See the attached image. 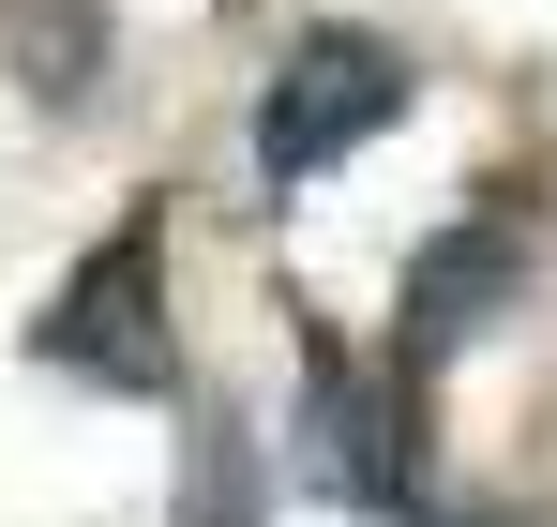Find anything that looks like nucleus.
Segmentation results:
<instances>
[{"label":"nucleus","mask_w":557,"mask_h":527,"mask_svg":"<svg viewBox=\"0 0 557 527\" xmlns=\"http://www.w3.org/2000/svg\"><path fill=\"white\" fill-rule=\"evenodd\" d=\"M30 361H61V377H91V392H166V377H182V347H166V211H151V196L61 271V302L30 317Z\"/></svg>","instance_id":"obj_1"},{"label":"nucleus","mask_w":557,"mask_h":527,"mask_svg":"<svg viewBox=\"0 0 557 527\" xmlns=\"http://www.w3.org/2000/svg\"><path fill=\"white\" fill-rule=\"evenodd\" d=\"M392 106H407V61H392L376 30H301V46L272 61V90H257V167L317 181V167H347Z\"/></svg>","instance_id":"obj_2"},{"label":"nucleus","mask_w":557,"mask_h":527,"mask_svg":"<svg viewBox=\"0 0 557 527\" xmlns=\"http://www.w3.org/2000/svg\"><path fill=\"white\" fill-rule=\"evenodd\" d=\"M301 467H317L332 498H362V513H407V498H422L407 407H392V392H376V377L332 347L317 317H301Z\"/></svg>","instance_id":"obj_3"},{"label":"nucleus","mask_w":557,"mask_h":527,"mask_svg":"<svg viewBox=\"0 0 557 527\" xmlns=\"http://www.w3.org/2000/svg\"><path fill=\"white\" fill-rule=\"evenodd\" d=\"M497 302H512V226H453V242H422V271H407V377L453 361Z\"/></svg>","instance_id":"obj_4"},{"label":"nucleus","mask_w":557,"mask_h":527,"mask_svg":"<svg viewBox=\"0 0 557 527\" xmlns=\"http://www.w3.org/2000/svg\"><path fill=\"white\" fill-rule=\"evenodd\" d=\"M0 46H15V76L46 106H76L106 76V0H0Z\"/></svg>","instance_id":"obj_5"},{"label":"nucleus","mask_w":557,"mask_h":527,"mask_svg":"<svg viewBox=\"0 0 557 527\" xmlns=\"http://www.w3.org/2000/svg\"><path fill=\"white\" fill-rule=\"evenodd\" d=\"M196 527H257V498H242V438H226V422L196 438Z\"/></svg>","instance_id":"obj_6"}]
</instances>
